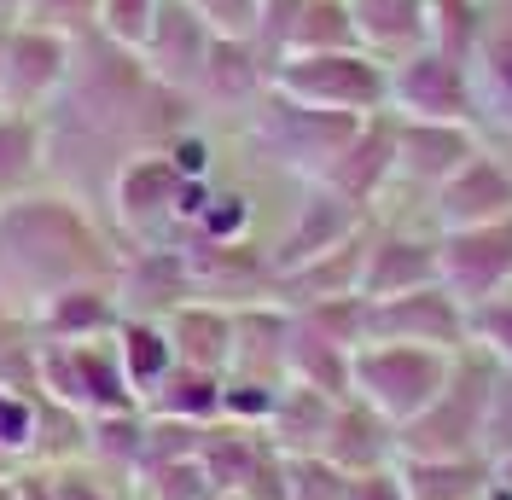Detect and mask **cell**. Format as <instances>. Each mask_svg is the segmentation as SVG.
<instances>
[{"label":"cell","instance_id":"7dc6e473","mask_svg":"<svg viewBox=\"0 0 512 500\" xmlns=\"http://www.w3.org/2000/svg\"><path fill=\"white\" fill-rule=\"evenodd\" d=\"M222 500H239V495H222Z\"/></svg>","mask_w":512,"mask_h":500},{"label":"cell","instance_id":"7402d4cb","mask_svg":"<svg viewBox=\"0 0 512 500\" xmlns=\"http://www.w3.org/2000/svg\"><path fill=\"white\" fill-rule=\"evenodd\" d=\"M472 82H478V128H501L512 140V0H489L472 53Z\"/></svg>","mask_w":512,"mask_h":500},{"label":"cell","instance_id":"d6986e66","mask_svg":"<svg viewBox=\"0 0 512 500\" xmlns=\"http://www.w3.org/2000/svg\"><path fill=\"white\" fill-rule=\"evenodd\" d=\"M35 344H88V338H117L123 326V297L117 285H70L59 297H47L41 309L24 320Z\"/></svg>","mask_w":512,"mask_h":500},{"label":"cell","instance_id":"ffe728a7","mask_svg":"<svg viewBox=\"0 0 512 500\" xmlns=\"http://www.w3.org/2000/svg\"><path fill=\"white\" fill-rule=\"evenodd\" d=\"M268 76H274V59L256 47V41H239V35H216L210 47V64L192 88V105L198 111H251L256 99L268 94Z\"/></svg>","mask_w":512,"mask_h":500},{"label":"cell","instance_id":"277c9868","mask_svg":"<svg viewBox=\"0 0 512 500\" xmlns=\"http://www.w3.org/2000/svg\"><path fill=\"white\" fill-rule=\"evenodd\" d=\"M274 94L315 105V111H338V117H379L390 111V64L367 47L350 53H286L274 59L268 76Z\"/></svg>","mask_w":512,"mask_h":500},{"label":"cell","instance_id":"8992f818","mask_svg":"<svg viewBox=\"0 0 512 500\" xmlns=\"http://www.w3.org/2000/svg\"><path fill=\"white\" fill-rule=\"evenodd\" d=\"M35 384L41 396L59 407H76V413H128L134 390H128L123 355H117V338H88V344H35Z\"/></svg>","mask_w":512,"mask_h":500},{"label":"cell","instance_id":"d590c367","mask_svg":"<svg viewBox=\"0 0 512 500\" xmlns=\"http://www.w3.org/2000/svg\"><path fill=\"white\" fill-rule=\"evenodd\" d=\"M251 221H256L251 192L245 187H216L210 204H204L198 221H192L187 245H245V239H251Z\"/></svg>","mask_w":512,"mask_h":500},{"label":"cell","instance_id":"74e56055","mask_svg":"<svg viewBox=\"0 0 512 500\" xmlns=\"http://www.w3.org/2000/svg\"><path fill=\"white\" fill-rule=\"evenodd\" d=\"M53 483H59V500H140L134 495V477L105 471V466H94V460L59 466L53 471Z\"/></svg>","mask_w":512,"mask_h":500},{"label":"cell","instance_id":"5b68a950","mask_svg":"<svg viewBox=\"0 0 512 500\" xmlns=\"http://www.w3.org/2000/svg\"><path fill=\"white\" fill-rule=\"evenodd\" d=\"M448 373H454V355L443 349H419V344H361L350 361V396L384 413L396 431L419 419L425 407L443 396Z\"/></svg>","mask_w":512,"mask_h":500},{"label":"cell","instance_id":"ab89813d","mask_svg":"<svg viewBox=\"0 0 512 500\" xmlns=\"http://www.w3.org/2000/svg\"><path fill=\"white\" fill-rule=\"evenodd\" d=\"M158 6L163 0H99V35L117 41V47H128V53H140L146 35H152Z\"/></svg>","mask_w":512,"mask_h":500},{"label":"cell","instance_id":"ee69618b","mask_svg":"<svg viewBox=\"0 0 512 500\" xmlns=\"http://www.w3.org/2000/svg\"><path fill=\"white\" fill-rule=\"evenodd\" d=\"M24 18V0H0V24H18Z\"/></svg>","mask_w":512,"mask_h":500},{"label":"cell","instance_id":"836d02e7","mask_svg":"<svg viewBox=\"0 0 512 500\" xmlns=\"http://www.w3.org/2000/svg\"><path fill=\"white\" fill-rule=\"evenodd\" d=\"M483 18H489V0H425V47L472 64Z\"/></svg>","mask_w":512,"mask_h":500},{"label":"cell","instance_id":"60d3db41","mask_svg":"<svg viewBox=\"0 0 512 500\" xmlns=\"http://www.w3.org/2000/svg\"><path fill=\"white\" fill-rule=\"evenodd\" d=\"M472 344L489 349V355L512 373V297L489 303V309H472Z\"/></svg>","mask_w":512,"mask_h":500},{"label":"cell","instance_id":"e575fe53","mask_svg":"<svg viewBox=\"0 0 512 500\" xmlns=\"http://www.w3.org/2000/svg\"><path fill=\"white\" fill-rule=\"evenodd\" d=\"M134 495L140 500H222V489L210 483L198 454H169V460H146L134 471Z\"/></svg>","mask_w":512,"mask_h":500},{"label":"cell","instance_id":"30bf717a","mask_svg":"<svg viewBox=\"0 0 512 500\" xmlns=\"http://www.w3.org/2000/svg\"><path fill=\"white\" fill-rule=\"evenodd\" d=\"M443 285L466 309L512 297V216L443 233Z\"/></svg>","mask_w":512,"mask_h":500},{"label":"cell","instance_id":"1f68e13d","mask_svg":"<svg viewBox=\"0 0 512 500\" xmlns=\"http://www.w3.org/2000/svg\"><path fill=\"white\" fill-rule=\"evenodd\" d=\"M41 384H6L0 378V466H35L41 442Z\"/></svg>","mask_w":512,"mask_h":500},{"label":"cell","instance_id":"484cf974","mask_svg":"<svg viewBox=\"0 0 512 500\" xmlns=\"http://www.w3.org/2000/svg\"><path fill=\"white\" fill-rule=\"evenodd\" d=\"M350 361H355V349L320 338L315 326H303V320L291 314V338H286V378L291 384H309L320 396L344 402V396H350Z\"/></svg>","mask_w":512,"mask_h":500},{"label":"cell","instance_id":"f6af8a7d","mask_svg":"<svg viewBox=\"0 0 512 500\" xmlns=\"http://www.w3.org/2000/svg\"><path fill=\"white\" fill-rule=\"evenodd\" d=\"M12 320H18V314L6 309V297H0V326H12Z\"/></svg>","mask_w":512,"mask_h":500},{"label":"cell","instance_id":"4316f807","mask_svg":"<svg viewBox=\"0 0 512 500\" xmlns=\"http://www.w3.org/2000/svg\"><path fill=\"white\" fill-rule=\"evenodd\" d=\"M332 396H320L309 384H291L280 390V402L268 413V442L280 448V454H320V442H326V425H332Z\"/></svg>","mask_w":512,"mask_h":500},{"label":"cell","instance_id":"7c38bea8","mask_svg":"<svg viewBox=\"0 0 512 500\" xmlns=\"http://www.w3.org/2000/svg\"><path fill=\"white\" fill-rule=\"evenodd\" d=\"M443 280V233H414V227H390L373 221L367 227V262H361V297L379 303V297H402L419 285Z\"/></svg>","mask_w":512,"mask_h":500},{"label":"cell","instance_id":"9a60e30c","mask_svg":"<svg viewBox=\"0 0 512 500\" xmlns=\"http://www.w3.org/2000/svg\"><path fill=\"white\" fill-rule=\"evenodd\" d=\"M210 47H216L210 18H204L192 0H163L158 18H152V35H146V47H140V59H146V70L158 76L163 88L192 94L198 76H204V64H210Z\"/></svg>","mask_w":512,"mask_h":500},{"label":"cell","instance_id":"44dd1931","mask_svg":"<svg viewBox=\"0 0 512 500\" xmlns=\"http://www.w3.org/2000/svg\"><path fill=\"white\" fill-rule=\"evenodd\" d=\"M320 454H326L338 471H350V477L402 460V448H396V425H390L384 413H373L361 396H344V402L332 407V425H326Z\"/></svg>","mask_w":512,"mask_h":500},{"label":"cell","instance_id":"83f0119b","mask_svg":"<svg viewBox=\"0 0 512 500\" xmlns=\"http://www.w3.org/2000/svg\"><path fill=\"white\" fill-rule=\"evenodd\" d=\"M117 355H123L128 390H134L140 407H146V396L158 390L163 378L175 373L169 332H163V320H146V314H123V326H117Z\"/></svg>","mask_w":512,"mask_h":500},{"label":"cell","instance_id":"603a6c76","mask_svg":"<svg viewBox=\"0 0 512 500\" xmlns=\"http://www.w3.org/2000/svg\"><path fill=\"white\" fill-rule=\"evenodd\" d=\"M163 332H169V349H175V367L227 378V367H233V309L187 297L181 309L163 314Z\"/></svg>","mask_w":512,"mask_h":500},{"label":"cell","instance_id":"7bdbcfd3","mask_svg":"<svg viewBox=\"0 0 512 500\" xmlns=\"http://www.w3.org/2000/svg\"><path fill=\"white\" fill-rule=\"evenodd\" d=\"M12 500H59V483L47 466H24L12 471Z\"/></svg>","mask_w":512,"mask_h":500},{"label":"cell","instance_id":"5bb4252c","mask_svg":"<svg viewBox=\"0 0 512 500\" xmlns=\"http://www.w3.org/2000/svg\"><path fill=\"white\" fill-rule=\"evenodd\" d=\"M483 146V128L472 123H414L396 117V181L414 192H437L454 181Z\"/></svg>","mask_w":512,"mask_h":500},{"label":"cell","instance_id":"f35d334b","mask_svg":"<svg viewBox=\"0 0 512 500\" xmlns=\"http://www.w3.org/2000/svg\"><path fill=\"white\" fill-rule=\"evenodd\" d=\"M18 24L82 41V35L99 30V0H24V18H18Z\"/></svg>","mask_w":512,"mask_h":500},{"label":"cell","instance_id":"52a82bcc","mask_svg":"<svg viewBox=\"0 0 512 500\" xmlns=\"http://www.w3.org/2000/svg\"><path fill=\"white\" fill-rule=\"evenodd\" d=\"M367 344H419L460 355V349H472V309L443 280L402 291V297H379V303H367Z\"/></svg>","mask_w":512,"mask_h":500},{"label":"cell","instance_id":"d4e9b609","mask_svg":"<svg viewBox=\"0 0 512 500\" xmlns=\"http://www.w3.org/2000/svg\"><path fill=\"white\" fill-rule=\"evenodd\" d=\"M361 47L379 53L384 64L408 59L425 47V0H350Z\"/></svg>","mask_w":512,"mask_h":500},{"label":"cell","instance_id":"8d00e7d4","mask_svg":"<svg viewBox=\"0 0 512 500\" xmlns=\"http://www.w3.org/2000/svg\"><path fill=\"white\" fill-rule=\"evenodd\" d=\"M350 471H338L326 454H286V500H344Z\"/></svg>","mask_w":512,"mask_h":500},{"label":"cell","instance_id":"9c48e42d","mask_svg":"<svg viewBox=\"0 0 512 500\" xmlns=\"http://www.w3.org/2000/svg\"><path fill=\"white\" fill-rule=\"evenodd\" d=\"M70 64H76V41L70 35L12 24L6 30V53H0V111H30V117H41L64 94Z\"/></svg>","mask_w":512,"mask_h":500},{"label":"cell","instance_id":"7a4b0ae2","mask_svg":"<svg viewBox=\"0 0 512 500\" xmlns=\"http://www.w3.org/2000/svg\"><path fill=\"white\" fill-rule=\"evenodd\" d=\"M495 378H501V361L489 349L478 344L460 349L443 396L396 431L402 460H466V454H483V419H489Z\"/></svg>","mask_w":512,"mask_h":500},{"label":"cell","instance_id":"8fae6325","mask_svg":"<svg viewBox=\"0 0 512 500\" xmlns=\"http://www.w3.org/2000/svg\"><path fill=\"white\" fill-rule=\"evenodd\" d=\"M175 192H181V169L169 163V152H134L117 169L111 221L134 245H175Z\"/></svg>","mask_w":512,"mask_h":500},{"label":"cell","instance_id":"ac0fdd59","mask_svg":"<svg viewBox=\"0 0 512 500\" xmlns=\"http://www.w3.org/2000/svg\"><path fill=\"white\" fill-rule=\"evenodd\" d=\"M117 297H123V314H146V320H163L169 309H181L192 297L187 250L181 245H128L123 274H117Z\"/></svg>","mask_w":512,"mask_h":500},{"label":"cell","instance_id":"ba28073f","mask_svg":"<svg viewBox=\"0 0 512 500\" xmlns=\"http://www.w3.org/2000/svg\"><path fill=\"white\" fill-rule=\"evenodd\" d=\"M390 111L414 123H472L478 128V82L472 64L448 59L437 47H419L390 64Z\"/></svg>","mask_w":512,"mask_h":500},{"label":"cell","instance_id":"b9f144b4","mask_svg":"<svg viewBox=\"0 0 512 500\" xmlns=\"http://www.w3.org/2000/svg\"><path fill=\"white\" fill-rule=\"evenodd\" d=\"M344 500H414V495H408V483H402V466H379V471L350 477V495Z\"/></svg>","mask_w":512,"mask_h":500},{"label":"cell","instance_id":"bcb514c9","mask_svg":"<svg viewBox=\"0 0 512 500\" xmlns=\"http://www.w3.org/2000/svg\"><path fill=\"white\" fill-rule=\"evenodd\" d=\"M6 30H12V24H0V53H6Z\"/></svg>","mask_w":512,"mask_h":500},{"label":"cell","instance_id":"d6a6232c","mask_svg":"<svg viewBox=\"0 0 512 500\" xmlns=\"http://www.w3.org/2000/svg\"><path fill=\"white\" fill-rule=\"evenodd\" d=\"M88 460L105 471H123L134 477L146 460V407H128V413H99L88 419Z\"/></svg>","mask_w":512,"mask_h":500},{"label":"cell","instance_id":"4dcf8cb0","mask_svg":"<svg viewBox=\"0 0 512 500\" xmlns=\"http://www.w3.org/2000/svg\"><path fill=\"white\" fill-rule=\"evenodd\" d=\"M402 483L414 500H478V489L489 483V460L466 454V460H396Z\"/></svg>","mask_w":512,"mask_h":500},{"label":"cell","instance_id":"e0dca14e","mask_svg":"<svg viewBox=\"0 0 512 500\" xmlns=\"http://www.w3.org/2000/svg\"><path fill=\"white\" fill-rule=\"evenodd\" d=\"M332 192H344L355 210L373 216V204L384 198V187L396 181V111L361 117V128L350 134V146L332 157V169L320 175Z\"/></svg>","mask_w":512,"mask_h":500},{"label":"cell","instance_id":"4fadbf2b","mask_svg":"<svg viewBox=\"0 0 512 500\" xmlns=\"http://www.w3.org/2000/svg\"><path fill=\"white\" fill-rule=\"evenodd\" d=\"M367 221H373V216H367V210H355L344 192H332L326 181H303V198L291 204L286 233H280L274 250H268V268H274V274H286V268L309 262V256H320V250L355 239Z\"/></svg>","mask_w":512,"mask_h":500},{"label":"cell","instance_id":"3957f363","mask_svg":"<svg viewBox=\"0 0 512 500\" xmlns=\"http://www.w3.org/2000/svg\"><path fill=\"white\" fill-rule=\"evenodd\" d=\"M361 128V117H338V111H315L297 105L286 94H268L245 111V146H251L268 169H286L297 181H320L332 169V157L350 146V134Z\"/></svg>","mask_w":512,"mask_h":500},{"label":"cell","instance_id":"6da1fadb","mask_svg":"<svg viewBox=\"0 0 512 500\" xmlns=\"http://www.w3.org/2000/svg\"><path fill=\"white\" fill-rule=\"evenodd\" d=\"M117 274L123 250L82 198L41 187L0 204V297L18 320H30L70 285H117Z\"/></svg>","mask_w":512,"mask_h":500},{"label":"cell","instance_id":"f1b7e54d","mask_svg":"<svg viewBox=\"0 0 512 500\" xmlns=\"http://www.w3.org/2000/svg\"><path fill=\"white\" fill-rule=\"evenodd\" d=\"M350 47H361L350 0H297L280 59H286V53H350Z\"/></svg>","mask_w":512,"mask_h":500},{"label":"cell","instance_id":"2e32d148","mask_svg":"<svg viewBox=\"0 0 512 500\" xmlns=\"http://www.w3.org/2000/svg\"><path fill=\"white\" fill-rule=\"evenodd\" d=\"M512 216V157H501L495 146H478V157L431 192V221L437 233L454 227H478V221Z\"/></svg>","mask_w":512,"mask_h":500},{"label":"cell","instance_id":"cb8c5ba5","mask_svg":"<svg viewBox=\"0 0 512 500\" xmlns=\"http://www.w3.org/2000/svg\"><path fill=\"white\" fill-rule=\"evenodd\" d=\"M47 187V123L30 111H0V204Z\"/></svg>","mask_w":512,"mask_h":500},{"label":"cell","instance_id":"f546056e","mask_svg":"<svg viewBox=\"0 0 512 500\" xmlns=\"http://www.w3.org/2000/svg\"><path fill=\"white\" fill-rule=\"evenodd\" d=\"M222 373H198V367H175L158 390L146 396V413L158 419H181V425H216L222 419Z\"/></svg>","mask_w":512,"mask_h":500}]
</instances>
